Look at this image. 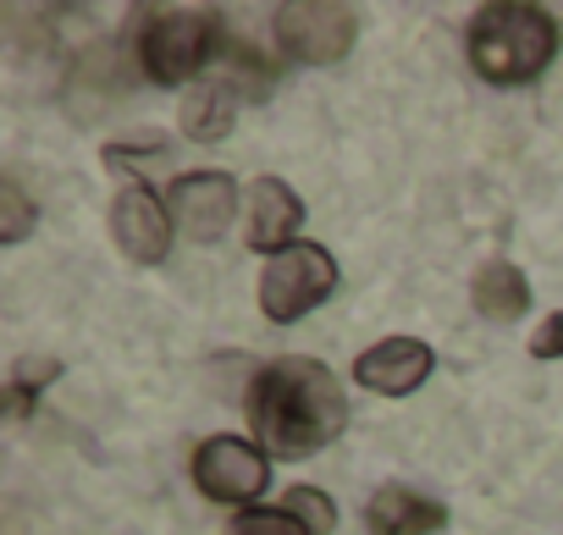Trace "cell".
I'll return each mask as SVG.
<instances>
[{
    "label": "cell",
    "instance_id": "5",
    "mask_svg": "<svg viewBox=\"0 0 563 535\" xmlns=\"http://www.w3.org/2000/svg\"><path fill=\"white\" fill-rule=\"evenodd\" d=\"M271 29H276V45L294 62L338 67L354 51L360 18H354V7H338V0H288V7H276Z\"/></svg>",
    "mask_w": 563,
    "mask_h": 535
},
{
    "label": "cell",
    "instance_id": "1",
    "mask_svg": "<svg viewBox=\"0 0 563 535\" xmlns=\"http://www.w3.org/2000/svg\"><path fill=\"white\" fill-rule=\"evenodd\" d=\"M249 425L265 442V453L310 458L332 447L349 425L343 381L321 359H271L249 387Z\"/></svg>",
    "mask_w": 563,
    "mask_h": 535
},
{
    "label": "cell",
    "instance_id": "6",
    "mask_svg": "<svg viewBox=\"0 0 563 535\" xmlns=\"http://www.w3.org/2000/svg\"><path fill=\"white\" fill-rule=\"evenodd\" d=\"M194 486L210 502H254L271 486V464L243 436H210L194 453Z\"/></svg>",
    "mask_w": 563,
    "mask_h": 535
},
{
    "label": "cell",
    "instance_id": "14",
    "mask_svg": "<svg viewBox=\"0 0 563 535\" xmlns=\"http://www.w3.org/2000/svg\"><path fill=\"white\" fill-rule=\"evenodd\" d=\"M62 376V359H45V354H23L18 365H12V392H7V403H12V414L18 420H29L34 414V403H40V392L51 387Z\"/></svg>",
    "mask_w": 563,
    "mask_h": 535
},
{
    "label": "cell",
    "instance_id": "12",
    "mask_svg": "<svg viewBox=\"0 0 563 535\" xmlns=\"http://www.w3.org/2000/svg\"><path fill=\"white\" fill-rule=\"evenodd\" d=\"M470 299H475V315H486V321H497V326H514V321L530 310V282H525L519 265L486 259L481 271H475V282H470Z\"/></svg>",
    "mask_w": 563,
    "mask_h": 535
},
{
    "label": "cell",
    "instance_id": "4",
    "mask_svg": "<svg viewBox=\"0 0 563 535\" xmlns=\"http://www.w3.org/2000/svg\"><path fill=\"white\" fill-rule=\"evenodd\" d=\"M332 293H338V259L321 243H288L282 254H271L265 271H260V310L276 326L305 321Z\"/></svg>",
    "mask_w": 563,
    "mask_h": 535
},
{
    "label": "cell",
    "instance_id": "10",
    "mask_svg": "<svg viewBox=\"0 0 563 535\" xmlns=\"http://www.w3.org/2000/svg\"><path fill=\"white\" fill-rule=\"evenodd\" d=\"M431 365H437V354L420 337H387L371 354H360L354 381L371 387V392H382V398H404V392H415L431 376Z\"/></svg>",
    "mask_w": 563,
    "mask_h": 535
},
{
    "label": "cell",
    "instance_id": "16",
    "mask_svg": "<svg viewBox=\"0 0 563 535\" xmlns=\"http://www.w3.org/2000/svg\"><path fill=\"white\" fill-rule=\"evenodd\" d=\"M282 508H288L294 519H305L316 535H327V530L338 524V508H332V497H327V491H316V486H294L288 497H282Z\"/></svg>",
    "mask_w": 563,
    "mask_h": 535
},
{
    "label": "cell",
    "instance_id": "11",
    "mask_svg": "<svg viewBox=\"0 0 563 535\" xmlns=\"http://www.w3.org/2000/svg\"><path fill=\"white\" fill-rule=\"evenodd\" d=\"M448 524V508L437 497H420L415 486H382L365 502V530L371 535H437Z\"/></svg>",
    "mask_w": 563,
    "mask_h": 535
},
{
    "label": "cell",
    "instance_id": "3",
    "mask_svg": "<svg viewBox=\"0 0 563 535\" xmlns=\"http://www.w3.org/2000/svg\"><path fill=\"white\" fill-rule=\"evenodd\" d=\"M139 23H144L139 29V67L155 83H188L227 51V23L216 12L161 7V12H144Z\"/></svg>",
    "mask_w": 563,
    "mask_h": 535
},
{
    "label": "cell",
    "instance_id": "8",
    "mask_svg": "<svg viewBox=\"0 0 563 535\" xmlns=\"http://www.w3.org/2000/svg\"><path fill=\"white\" fill-rule=\"evenodd\" d=\"M111 232H117V243H122L128 259L155 265V259H166V248H172V210H166L144 182H128V188L117 193V204H111Z\"/></svg>",
    "mask_w": 563,
    "mask_h": 535
},
{
    "label": "cell",
    "instance_id": "7",
    "mask_svg": "<svg viewBox=\"0 0 563 535\" xmlns=\"http://www.w3.org/2000/svg\"><path fill=\"white\" fill-rule=\"evenodd\" d=\"M166 210L183 237L194 243H221V232L238 215V182L227 171H183L166 193Z\"/></svg>",
    "mask_w": 563,
    "mask_h": 535
},
{
    "label": "cell",
    "instance_id": "2",
    "mask_svg": "<svg viewBox=\"0 0 563 535\" xmlns=\"http://www.w3.org/2000/svg\"><path fill=\"white\" fill-rule=\"evenodd\" d=\"M558 56V23L547 7L492 0L470 18V67L486 83H530Z\"/></svg>",
    "mask_w": 563,
    "mask_h": 535
},
{
    "label": "cell",
    "instance_id": "17",
    "mask_svg": "<svg viewBox=\"0 0 563 535\" xmlns=\"http://www.w3.org/2000/svg\"><path fill=\"white\" fill-rule=\"evenodd\" d=\"M227 535H316V530L294 519L288 508H265V513H238Z\"/></svg>",
    "mask_w": 563,
    "mask_h": 535
},
{
    "label": "cell",
    "instance_id": "9",
    "mask_svg": "<svg viewBox=\"0 0 563 535\" xmlns=\"http://www.w3.org/2000/svg\"><path fill=\"white\" fill-rule=\"evenodd\" d=\"M249 226H243V237H249V248L254 254H282L294 243V232H299V221H305V204H299V193L282 182V177H254L249 182Z\"/></svg>",
    "mask_w": 563,
    "mask_h": 535
},
{
    "label": "cell",
    "instance_id": "18",
    "mask_svg": "<svg viewBox=\"0 0 563 535\" xmlns=\"http://www.w3.org/2000/svg\"><path fill=\"white\" fill-rule=\"evenodd\" d=\"M530 359H563V315H547L530 337Z\"/></svg>",
    "mask_w": 563,
    "mask_h": 535
},
{
    "label": "cell",
    "instance_id": "13",
    "mask_svg": "<svg viewBox=\"0 0 563 535\" xmlns=\"http://www.w3.org/2000/svg\"><path fill=\"white\" fill-rule=\"evenodd\" d=\"M238 83H227V78H210V83H199L188 100H183V133L194 138V144H221L227 133H232V122H238Z\"/></svg>",
    "mask_w": 563,
    "mask_h": 535
},
{
    "label": "cell",
    "instance_id": "15",
    "mask_svg": "<svg viewBox=\"0 0 563 535\" xmlns=\"http://www.w3.org/2000/svg\"><path fill=\"white\" fill-rule=\"evenodd\" d=\"M0 210H7V221H0V243H23L34 232V199L18 188V177L0 182Z\"/></svg>",
    "mask_w": 563,
    "mask_h": 535
}]
</instances>
